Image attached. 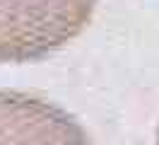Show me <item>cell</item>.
I'll return each mask as SVG.
<instances>
[{
    "instance_id": "1",
    "label": "cell",
    "mask_w": 159,
    "mask_h": 145,
    "mask_svg": "<svg viewBox=\"0 0 159 145\" xmlns=\"http://www.w3.org/2000/svg\"><path fill=\"white\" fill-rule=\"evenodd\" d=\"M99 0H0V63H31L68 46Z\"/></svg>"
},
{
    "instance_id": "2",
    "label": "cell",
    "mask_w": 159,
    "mask_h": 145,
    "mask_svg": "<svg viewBox=\"0 0 159 145\" xmlns=\"http://www.w3.org/2000/svg\"><path fill=\"white\" fill-rule=\"evenodd\" d=\"M0 145H92L80 121L43 97L0 89Z\"/></svg>"
},
{
    "instance_id": "3",
    "label": "cell",
    "mask_w": 159,
    "mask_h": 145,
    "mask_svg": "<svg viewBox=\"0 0 159 145\" xmlns=\"http://www.w3.org/2000/svg\"><path fill=\"white\" fill-rule=\"evenodd\" d=\"M154 145H159V133H157V140H154Z\"/></svg>"
}]
</instances>
